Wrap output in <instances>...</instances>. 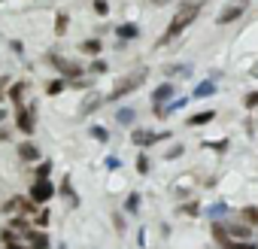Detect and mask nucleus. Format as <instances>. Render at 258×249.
I'll list each match as a JSON object with an SVG mask.
<instances>
[{"label":"nucleus","instance_id":"nucleus-18","mask_svg":"<svg viewBox=\"0 0 258 249\" xmlns=\"http://www.w3.org/2000/svg\"><path fill=\"white\" fill-rule=\"evenodd\" d=\"M28 228H31V225H28V219H25V216L19 213V216L13 219V231H28Z\"/></svg>","mask_w":258,"mask_h":249},{"label":"nucleus","instance_id":"nucleus-26","mask_svg":"<svg viewBox=\"0 0 258 249\" xmlns=\"http://www.w3.org/2000/svg\"><path fill=\"white\" fill-rule=\"evenodd\" d=\"M97 103H100V97H88V100L82 103V112H91V109H94Z\"/></svg>","mask_w":258,"mask_h":249},{"label":"nucleus","instance_id":"nucleus-9","mask_svg":"<svg viewBox=\"0 0 258 249\" xmlns=\"http://www.w3.org/2000/svg\"><path fill=\"white\" fill-rule=\"evenodd\" d=\"M170 94H173V85H161V88L152 94V103H155V109H161V103H164Z\"/></svg>","mask_w":258,"mask_h":249},{"label":"nucleus","instance_id":"nucleus-27","mask_svg":"<svg viewBox=\"0 0 258 249\" xmlns=\"http://www.w3.org/2000/svg\"><path fill=\"white\" fill-rule=\"evenodd\" d=\"M137 170H140V173H149V158H146V155L137 158Z\"/></svg>","mask_w":258,"mask_h":249},{"label":"nucleus","instance_id":"nucleus-14","mask_svg":"<svg viewBox=\"0 0 258 249\" xmlns=\"http://www.w3.org/2000/svg\"><path fill=\"white\" fill-rule=\"evenodd\" d=\"M137 37V28L134 25H121L118 28V40H134Z\"/></svg>","mask_w":258,"mask_h":249},{"label":"nucleus","instance_id":"nucleus-12","mask_svg":"<svg viewBox=\"0 0 258 249\" xmlns=\"http://www.w3.org/2000/svg\"><path fill=\"white\" fill-rule=\"evenodd\" d=\"M22 97H25V82H16V85L10 88V100H13L16 106H22Z\"/></svg>","mask_w":258,"mask_h":249},{"label":"nucleus","instance_id":"nucleus-21","mask_svg":"<svg viewBox=\"0 0 258 249\" xmlns=\"http://www.w3.org/2000/svg\"><path fill=\"white\" fill-rule=\"evenodd\" d=\"M49 170H52V164H49V161H43V164L37 167V179H49Z\"/></svg>","mask_w":258,"mask_h":249},{"label":"nucleus","instance_id":"nucleus-13","mask_svg":"<svg viewBox=\"0 0 258 249\" xmlns=\"http://www.w3.org/2000/svg\"><path fill=\"white\" fill-rule=\"evenodd\" d=\"M222 246H225V249H258L255 243H240V240H231V237H228Z\"/></svg>","mask_w":258,"mask_h":249},{"label":"nucleus","instance_id":"nucleus-19","mask_svg":"<svg viewBox=\"0 0 258 249\" xmlns=\"http://www.w3.org/2000/svg\"><path fill=\"white\" fill-rule=\"evenodd\" d=\"M82 49H85V52H88V55H97V52H100V49H103V46H100V40H88V43H85V46H82Z\"/></svg>","mask_w":258,"mask_h":249},{"label":"nucleus","instance_id":"nucleus-6","mask_svg":"<svg viewBox=\"0 0 258 249\" xmlns=\"http://www.w3.org/2000/svg\"><path fill=\"white\" fill-rule=\"evenodd\" d=\"M25 240H28V246L31 249H49L52 243H49V237L43 234V231H34V228H28L25 231Z\"/></svg>","mask_w":258,"mask_h":249},{"label":"nucleus","instance_id":"nucleus-34","mask_svg":"<svg viewBox=\"0 0 258 249\" xmlns=\"http://www.w3.org/2000/svg\"><path fill=\"white\" fill-rule=\"evenodd\" d=\"M152 4H167V0H152Z\"/></svg>","mask_w":258,"mask_h":249},{"label":"nucleus","instance_id":"nucleus-20","mask_svg":"<svg viewBox=\"0 0 258 249\" xmlns=\"http://www.w3.org/2000/svg\"><path fill=\"white\" fill-rule=\"evenodd\" d=\"M91 137H94V140H103V143H106V140H109V131H106V128H91Z\"/></svg>","mask_w":258,"mask_h":249},{"label":"nucleus","instance_id":"nucleus-4","mask_svg":"<svg viewBox=\"0 0 258 249\" xmlns=\"http://www.w3.org/2000/svg\"><path fill=\"white\" fill-rule=\"evenodd\" d=\"M246 7H249V0H237V4H231V7H225V10H222V16H219V25H228V22H234V19H240Z\"/></svg>","mask_w":258,"mask_h":249},{"label":"nucleus","instance_id":"nucleus-23","mask_svg":"<svg viewBox=\"0 0 258 249\" xmlns=\"http://www.w3.org/2000/svg\"><path fill=\"white\" fill-rule=\"evenodd\" d=\"M94 13L97 16H106L109 13V4H106V0H94Z\"/></svg>","mask_w":258,"mask_h":249},{"label":"nucleus","instance_id":"nucleus-7","mask_svg":"<svg viewBox=\"0 0 258 249\" xmlns=\"http://www.w3.org/2000/svg\"><path fill=\"white\" fill-rule=\"evenodd\" d=\"M16 118H19L16 125H19V131H22V134H34V112H31V109L19 106V115H16Z\"/></svg>","mask_w":258,"mask_h":249},{"label":"nucleus","instance_id":"nucleus-22","mask_svg":"<svg viewBox=\"0 0 258 249\" xmlns=\"http://www.w3.org/2000/svg\"><path fill=\"white\" fill-rule=\"evenodd\" d=\"M131 118H134V109H131V106H127V109H121V112H118V125H127V121H131Z\"/></svg>","mask_w":258,"mask_h":249},{"label":"nucleus","instance_id":"nucleus-28","mask_svg":"<svg viewBox=\"0 0 258 249\" xmlns=\"http://www.w3.org/2000/svg\"><path fill=\"white\" fill-rule=\"evenodd\" d=\"M246 106H258V91H252V94H246Z\"/></svg>","mask_w":258,"mask_h":249},{"label":"nucleus","instance_id":"nucleus-31","mask_svg":"<svg viewBox=\"0 0 258 249\" xmlns=\"http://www.w3.org/2000/svg\"><path fill=\"white\" fill-rule=\"evenodd\" d=\"M7 249H25V246H19V240H13V243H7ZM31 249V246H28Z\"/></svg>","mask_w":258,"mask_h":249},{"label":"nucleus","instance_id":"nucleus-25","mask_svg":"<svg viewBox=\"0 0 258 249\" xmlns=\"http://www.w3.org/2000/svg\"><path fill=\"white\" fill-rule=\"evenodd\" d=\"M34 222H37L40 228H43V225H49V213H46V210H40V213H34Z\"/></svg>","mask_w":258,"mask_h":249},{"label":"nucleus","instance_id":"nucleus-29","mask_svg":"<svg viewBox=\"0 0 258 249\" xmlns=\"http://www.w3.org/2000/svg\"><path fill=\"white\" fill-rule=\"evenodd\" d=\"M67 31V16H58V34H64Z\"/></svg>","mask_w":258,"mask_h":249},{"label":"nucleus","instance_id":"nucleus-1","mask_svg":"<svg viewBox=\"0 0 258 249\" xmlns=\"http://www.w3.org/2000/svg\"><path fill=\"white\" fill-rule=\"evenodd\" d=\"M201 10H204V0H188V4H182L179 13H176V19H173V22L167 25V31L161 34L158 46H170V43H173V40H176V37H179V34L198 19V16H201Z\"/></svg>","mask_w":258,"mask_h":249},{"label":"nucleus","instance_id":"nucleus-33","mask_svg":"<svg viewBox=\"0 0 258 249\" xmlns=\"http://www.w3.org/2000/svg\"><path fill=\"white\" fill-rule=\"evenodd\" d=\"M4 118H7V109H0V121H4Z\"/></svg>","mask_w":258,"mask_h":249},{"label":"nucleus","instance_id":"nucleus-35","mask_svg":"<svg viewBox=\"0 0 258 249\" xmlns=\"http://www.w3.org/2000/svg\"><path fill=\"white\" fill-rule=\"evenodd\" d=\"M0 100H4V94H0Z\"/></svg>","mask_w":258,"mask_h":249},{"label":"nucleus","instance_id":"nucleus-15","mask_svg":"<svg viewBox=\"0 0 258 249\" xmlns=\"http://www.w3.org/2000/svg\"><path fill=\"white\" fill-rule=\"evenodd\" d=\"M228 234H237V237H249V225H225Z\"/></svg>","mask_w":258,"mask_h":249},{"label":"nucleus","instance_id":"nucleus-24","mask_svg":"<svg viewBox=\"0 0 258 249\" xmlns=\"http://www.w3.org/2000/svg\"><path fill=\"white\" fill-rule=\"evenodd\" d=\"M210 91H213V82H204V85H198V97H210Z\"/></svg>","mask_w":258,"mask_h":249},{"label":"nucleus","instance_id":"nucleus-2","mask_svg":"<svg viewBox=\"0 0 258 249\" xmlns=\"http://www.w3.org/2000/svg\"><path fill=\"white\" fill-rule=\"evenodd\" d=\"M143 82H146V70H137V73H131V76H124V79L115 82V88H112V94H106V100H118V97H124V94H131V91H137Z\"/></svg>","mask_w":258,"mask_h":249},{"label":"nucleus","instance_id":"nucleus-17","mask_svg":"<svg viewBox=\"0 0 258 249\" xmlns=\"http://www.w3.org/2000/svg\"><path fill=\"white\" fill-rule=\"evenodd\" d=\"M61 91H64V82H61V79H52V82L46 85V94H61Z\"/></svg>","mask_w":258,"mask_h":249},{"label":"nucleus","instance_id":"nucleus-32","mask_svg":"<svg viewBox=\"0 0 258 249\" xmlns=\"http://www.w3.org/2000/svg\"><path fill=\"white\" fill-rule=\"evenodd\" d=\"M7 137H10V131H7V128H0V140H7Z\"/></svg>","mask_w":258,"mask_h":249},{"label":"nucleus","instance_id":"nucleus-5","mask_svg":"<svg viewBox=\"0 0 258 249\" xmlns=\"http://www.w3.org/2000/svg\"><path fill=\"white\" fill-rule=\"evenodd\" d=\"M167 134H155V131H146V128H137L134 134H131V143H137V146H149V143H155V140H164Z\"/></svg>","mask_w":258,"mask_h":249},{"label":"nucleus","instance_id":"nucleus-3","mask_svg":"<svg viewBox=\"0 0 258 249\" xmlns=\"http://www.w3.org/2000/svg\"><path fill=\"white\" fill-rule=\"evenodd\" d=\"M52 195H55V185L49 179H37L31 185V201L34 204H46V201H52Z\"/></svg>","mask_w":258,"mask_h":249},{"label":"nucleus","instance_id":"nucleus-8","mask_svg":"<svg viewBox=\"0 0 258 249\" xmlns=\"http://www.w3.org/2000/svg\"><path fill=\"white\" fill-rule=\"evenodd\" d=\"M52 61H55V67H58L64 76H70V79H76V76H79V64H73V61H64V58H58V55H52Z\"/></svg>","mask_w":258,"mask_h":249},{"label":"nucleus","instance_id":"nucleus-30","mask_svg":"<svg viewBox=\"0 0 258 249\" xmlns=\"http://www.w3.org/2000/svg\"><path fill=\"white\" fill-rule=\"evenodd\" d=\"M103 70H106V64H103V61H94V64H91V73H103Z\"/></svg>","mask_w":258,"mask_h":249},{"label":"nucleus","instance_id":"nucleus-11","mask_svg":"<svg viewBox=\"0 0 258 249\" xmlns=\"http://www.w3.org/2000/svg\"><path fill=\"white\" fill-rule=\"evenodd\" d=\"M213 118H216V112H210V109H207V112L191 115V118H188V125H191V128H198V125H207V121H213Z\"/></svg>","mask_w":258,"mask_h":249},{"label":"nucleus","instance_id":"nucleus-10","mask_svg":"<svg viewBox=\"0 0 258 249\" xmlns=\"http://www.w3.org/2000/svg\"><path fill=\"white\" fill-rule=\"evenodd\" d=\"M19 155H22L25 161H37V158H40V149H37L34 143H22V146H19Z\"/></svg>","mask_w":258,"mask_h":249},{"label":"nucleus","instance_id":"nucleus-16","mask_svg":"<svg viewBox=\"0 0 258 249\" xmlns=\"http://www.w3.org/2000/svg\"><path fill=\"white\" fill-rule=\"evenodd\" d=\"M243 219H246V225H258V210L255 207H246L243 210Z\"/></svg>","mask_w":258,"mask_h":249}]
</instances>
